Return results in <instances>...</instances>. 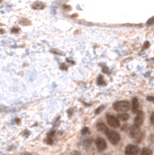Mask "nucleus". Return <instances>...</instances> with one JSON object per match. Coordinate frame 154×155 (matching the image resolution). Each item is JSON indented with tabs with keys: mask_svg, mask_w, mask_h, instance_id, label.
Returning <instances> with one entry per match:
<instances>
[{
	"mask_svg": "<svg viewBox=\"0 0 154 155\" xmlns=\"http://www.w3.org/2000/svg\"><path fill=\"white\" fill-rule=\"evenodd\" d=\"M113 108L116 111H129L130 108H131V105H130L129 102L127 101H119V102H115L113 105Z\"/></svg>",
	"mask_w": 154,
	"mask_h": 155,
	"instance_id": "obj_1",
	"label": "nucleus"
},
{
	"mask_svg": "<svg viewBox=\"0 0 154 155\" xmlns=\"http://www.w3.org/2000/svg\"><path fill=\"white\" fill-rule=\"evenodd\" d=\"M106 135H107L109 141H110L113 145H117L119 141H120V135L113 130H108L107 132H106Z\"/></svg>",
	"mask_w": 154,
	"mask_h": 155,
	"instance_id": "obj_2",
	"label": "nucleus"
},
{
	"mask_svg": "<svg viewBox=\"0 0 154 155\" xmlns=\"http://www.w3.org/2000/svg\"><path fill=\"white\" fill-rule=\"evenodd\" d=\"M107 121L108 124L110 125L111 127L113 128H117L120 126V123H119V118H117L115 116H111V114H108L107 116Z\"/></svg>",
	"mask_w": 154,
	"mask_h": 155,
	"instance_id": "obj_3",
	"label": "nucleus"
},
{
	"mask_svg": "<svg viewBox=\"0 0 154 155\" xmlns=\"http://www.w3.org/2000/svg\"><path fill=\"white\" fill-rule=\"evenodd\" d=\"M125 153L129 155H136L140 153V149L134 145H128L125 148Z\"/></svg>",
	"mask_w": 154,
	"mask_h": 155,
	"instance_id": "obj_4",
	"label": "nucleus"
},
{
	"mask_svg": "<svg viewBox=\"0 0 154 155\" xmlns=\"http://www.w3.org/2000/svg\"><path fill=\"white\" fill-rule=\"evenodd\" d=\"M129 135L131 138H134V139H137L139 137L140 135V126L138 125H133V126L130 128V131H129Z\"/></svg>",
	"mask_w": 154,
	"mask_h": 155,
	"instance_id": "obj_5",
	"label": "nucleus"
},
{
	"mask_svg": "<svg viewBox=\"0 0 154 155\" xmlns=\"http://www.w3.org/2000/svg\"><path fill=\"white\" fill-rule=\"evenodd\" d=\"M95 143H96V146L99 150H105V149L107 148V143H106V141L102 138H97Z\"/></svg>",
	"mask_w": 154,
	"mask_h": 155,
	"instance_id": "obj_6",
	"label": "nucleus"
},
{
	"mask_svg": "<svg viewBox=\"0 0 154 155\" xmlns=\"http://www.w3.org/2000/svg\"><path fill=\"white\" fill-rule=\"evenodd\" d=\"M143 122V113L142 111H139L137 114V116L135 117V120H134V124L135 125H138V126H140Z\"/></svg>",
	"mask_w": 154,
	"mask_h": 155,
	"instance_id": "obj_7",
	"label": "nucleus"
},
{
	"mask_svg": "<svg viewBox=\"0 0 154 155\" xmlns=\"http://www.w3.org/2000/svg\"><path fill=\"white\" fill-rule=\"evenodd\" d=\"M132 111L134 114H138L140 111V103L137 98H133L132 100Z\"/></svg>",
	"mask_w": 154,
	"mask_h": 155,
	"instance_id": "obj_8",
	"label": "nucleus"
},
{
	"mask_svg": "<svg viewBox=\"0 0 154 155\" xmlns=\"http://www.w3.org/2000/svg\"><path fill=\"white\" fill-rule=\"evenodd\" d=\"M97 129L99 130L100 132H102V133H106L109 130L107 128V126H106L103 122H98V123H97Z\"/></svg>",
	"mask_w": 154,
	"mask_h": 155,
	"instance_id": "obj_9",
	"label": "nucleus"
},
{
	"mask_svg": "<svg viewBox=\"0 0 154 155\" xmlns=\"http://www.w3.org/2000/svg\"><path fill=\"white\" fill-rule=\"evenodd\" d=\"M117 117L120 120H122V121H126V120L129 119V114H118Z\"/></svg>",
	"mask_w": 154,
	"mask_h": 155,
	"instance_id": "obj_10",
	"label": "nucleus"
},
{
	"mask_svg": "<svg viewBox=\"0 0 154 155\" xmlns=\"http://www.w3.org/2000/svg\"><path fill=\"white\" fill-rule=\"evenodd\" d=\"M97 84H99V85H105V84H106V82H105L104 78H103L102 76L98 77V79H97Z\"/></svg>",
	"mask_w": 154,
	"mask_h": 155,
	"instance_id": "obj_11",
	"label": "nucleus"
},
{
	"mask_svg": "<svg viewBox=\"0 0 154 155\" xmlns=\"http://www.w3.org/2000/svg\"><path fill=\"white\" fill-rule=\"evenodd\" d=\"M142 155H148V154L150 155V154H152V151H151L149 148H143L142 150Z\"/></svg>",
	"mask_w": 154,
	"mask_h": 155,
	"instance_id": "obj_12",
	"label": "nucleus"
},
{
	"mask_svg": "<svg viewBox=\"0 0 154 155\" xmlns=\"http://www.w3.org/2000/svg\"><path fill=\"white\" fill-rule=\"evenodd\" d=\"M89 133V129L88 128H86V127H84L83 130H81V134L83 135H86V134H88Z\"/></svg>",
	"mask_w": 154,
	"mask_h": 155,
	"instance_id": "obj_13",
	"label": "nucleus"
},
{
	"mask_svg": "<svg viewBox=\"0 0 154 155\" xmlns=\"http://www.w3.org/2000/svg\"><path fill=\"white\" fill-rule=\"evenodd\" d=\"M91 143H92V140H85V141H84V143H83V145L85 146H89Z\"/></svg>",
	"mask_w": 154,
	"mask_h": 155,
	"instance_id": "obj_14",
	"label": "nucleus"
},
{
	"mask_svg": "<svg viewBox=\"0 0 154 155\" xmlns=\"http://www.w3.org/2000/svg\"><path fill=\"white\" fill-rule=\"evenodd\" d=\"M150 122H151V124L154 126V113H152V114L150 116Z\"/></svg>",
	"mask_w": 154,
	"mask_h": 155,
	"instance_id": "obj_15",
	"label": "nucleus"
},
{
	"mask_svg": "<svg viewBox=\"0 0 154 155\" xmlns=\"http://www.w3.org/2000/svg\"><path fill=\"white\" fill-rule=\"evenodd\" d=\"M154 22V18H151L150 20H147V25H151Z\"/></svg>",
	"mask_w": 154,
	"mask_h": 155,
	"instance_id": "obj_16",
	"label": "nucleus"
},
{
	"mask_svg": "<svg viewBox=\"0 0 154 155\" xmlns=\"http://www.w3.org/2000/svg\"><path fill=\"white\" fill-rule=\"evenodd\" d=\"M105 108V106H102V107H99V108H98L97 109V111H95V113H96V114H99L100 113V111H103V109H104Z\"/></svg>",
	"mask_w": 154,
	"mask_h": 155,
	"instance_id": "obj_17",
	"label": "nucleus"
},
{
	"mask_svg": "<svg viewBox=\"0 0 154 155\" xmlns=\"http://www.w3.org/2000/svg\"><path fill=\"white\" fill-rule=\"evenodd\" d=\"M148 47H149V42H145V44H143V50L147 49Z\"/></svg>",
	"mask_w": 154,
	"mask_h": 155,
	"instance_id": "obj_18",
	"label": "nucleus"
},
{
	"mask_svg": "<svg viewBox=\"0 0 154 155\" xmlns=\"http://www.w3.org/2000/svg\"><path fill=\"white\" fill-rule=\"evenodd\" d=\"M147 100L148 101H151V102L154 103V97H152V96H149V97H147Z\"/></svg>",
	"mask_w": 154,
	"mask_h": 155,
	"instance_id": "obj_19",
	"label": "nucleus"
}]
</instances>
